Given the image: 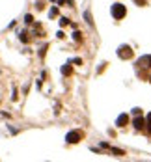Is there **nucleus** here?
<instances>
[{
  "label": "nucleus",
  "instance_id": "nucleus-1",
  "mask_svg": "<svg viewBox=\"0 0 151 162\" xmlns=\"http://www.w3.org/2000/svg\"><path fill=\"white\" fill-rule=\"evenodd\" d=\"M125 13H127V9H125L123 4L118 2V4H114V6H112V17L114 19H123Z\"/></svg>",
  "mask_w": 151,
  "mask_h": 162
},
{
  "label": "nucleus",
  "instance_id": "nucleus-5",
  "mask_svg": "<svg viewBox=\"0 0 151 162\" xmlns=\"http://www.w3.org/2000/svg\"><path fill=\"white\" fill-rule=\"evenodd\" d=\"M127 121H129V116H127V114H121V116L118 118V121H116V125H118V127H125V123H127Z\"/></svg>",
  "mask_w": 151,
  "mask_h": 162
},
{
  "label": "nucleus",
  "instance_id": "nucleus-6",
  "mask_svg": "<svg viewBox=\"0 0 151 162\" xmlns=\"http://www.w3.org/2000/svg\"><path fill=\"white\" fill-rule=\"evenodd\" d=\"M138 65H145V67H151V56H144L138 60Z\"/></svg>",
  "mask_w": 151,
  "mask_h": 162
},
{
  "label": "nucleus",
  "instance_id": "nucleus-8",
  "mask_svg": "<svg viewBox=\"0 0 151 162\" xmlns=\"http://www.w3.org/2000/svg\"><path fill=\"white\" fill-rule=\"evenodd\" d=\"M145 125H147V130L151 132V112L147 114V121H145Z\"/></svg>",
  "mask_w": 151,
  "mask_h": 162
},
{
  "label": "nucleus",
  "instance_id": "nucleus-10",
  "mask_svg": "<svg viewBox=\"0 0 151 162\" xmlns=\"http://www.w3.org/2000/svg\"><path fill=\"white\" fill-rule=\"evenodd\" d=\"M62 73L65 75V73H71V67H69V65H65V67H62Z\"/></svg>",
  "mask_w": 151,
  "mask_h": 162
},
{
  "label": "nucleus",
  "instance_id": "nucleus-13",
  "mask_svg": "<svg viewBox=\"0 0 151 162\" xmlns=\"http://www.w3.org/2000/svg\"><path fill=\"white\" fill-rule=\"evenodd\" d=\"M73 35H75V41H80V34H78V32H75Z\"/></svg>",
  "mask_w": 151,
  "mask_h": 162
},
{
  "label": "nucleus",
  "instance_id": "nucleus-2",
  "mask_svg": "<svg viewBox=\"0 0 151 162\" xmlns=\"http://www.w3.org/2000/svg\"><path fill=\"white\" fill-rule=\"evenodd\" d=\"M65 140H67L69 144H77V142L80 140V132H78V130H71V132H67Z\"/></svg>",
  "mask_w": 151,
  "mask_h": 162
},
{
  "label": "nucleus",
  "instance_id": "nucleus-9",
  "mask_svg": "<svg viewBox=\"0 0 151 162\" xmlns=\"http://www.w3.org/2000/svg\"><path fill=\"white\" fill-rule=\"evenodd\" d=\"M49 15H50V17H56V15H58V8H52L49 11Z\"/></svg>",
  "mask_w": 151,
  "mask_h": 162
},
{
  "label": "nucleus",
  "instance_id": "nucleus-4",
  "mask_svg": "<svg viewBox=\"0 0 151 162\" xmlns=\"http://www.w3.org/2000/svg\"><path fill=\"white\" fill-rule=\"evenodd\" d=\"M133 125H134V129H138V130H140V129H144V125H145V119H144V118H140V116H138V118L133 121Z\"/></svg>",
  "mask_w": 151,
  "mask_h": 162
},
{
  "label": "nucleus",
  "instance_id": "nucleus-12",
  "mask_svg": "<svg viewBox=\"0 0 151 162\" xmlns=\"http://www.w3.org/2000/svg\"><path fill=\"white\" fill-rule=\"evenodd\" d=\"M69 21H67V19H65V17H62V19H60V24H62V26H65V24H67Z\"/></svg>",
  "mask_w": 151,
  "mask_h": 162
},
{
  "label": "nucleus",
  "instance_id": "nucleus-7",
  "mask_svg": "<svg viewBox=\"0 0 151 162\" xmlns=\"http://www.w3.org/2000/svg\"><path fill=\"white\" fill-rule=\"evenodd\" d=\"M84 19H86V23L90 24V26H93V21H92V15H90V11H84Z\"/></svg>",
  "mask_w": 151,
  "mask_h": 162
},
{
  "label": "nucleus",
  "instance_id": "nucleus-3",
  "mask_svg": "<svg viewBox=\"0 0 151 162\" xmlns=\"http://www.w3.org/2000/svg\"><path fill=\"white\" fill-rule=\"evenodd\" d=\"M118 54H119V58H131L133 56V50H131V47H119V50H118Z\"/></svg>",
  "mask_w": 151,
  "mask_h": 162
},
{
  "label": "nucleus",
  "instance_id": "nucleus-14",
  "mask_svg": "<svg viewBox=\"0 0 151 162\" xmlns=\"http://www.w3.org/2000/svg\"><path fill=\"white\" fill-rule=\"evenodd\" d=\"M134 2H136V4H144V0H134Z\"/></svg>",
  "mask_w": 151,
  "mask_h": 162
},
{
  "label": "nucleus",
  "instance_id": "nucleus-11",
  "mask_svg": "<svg viewBox=\"0 0 151 162\" xmlns=\"http://www.w3.org/2000/svg\"><path fill=\"white\" fill-rule=\"evenodd\" d=\"M112 153H114V155H123V151H121V149H116V147H112Z\"/></svg>",
  "mask_w": 151,
  "mask_h": 162
}]
</instances>
